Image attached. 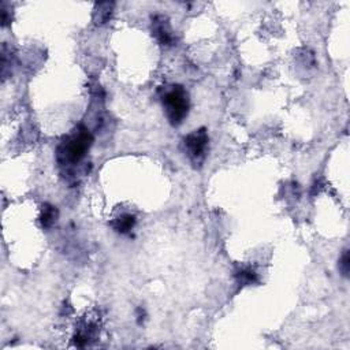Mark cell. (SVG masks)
Segmentation results:
<instances>
[{"instance_id": "6da1fadb", "label": "cell", "mask_w": 350, "mask_h": 350, "mask_svg": "<svg viewBox=\"0 0 350 350\" xmlns=\"http://www.w3.org/2000/svg\"><path fill=\"white\" fill-rule=\"evenodd\" d=\"M92 141L93 138L89 130L81 127L76 134H73L67 141L60 145L59 155H58L59 160L63 159L65 162H70V163L80 162L85 156L88 149L90 148Z\"/></svg>"}, {"instance_id": "7a4b0ae2", "label": "cell", "mask_w": 350, "mask_h": 350, "mask_svg": "<svg viewBox=\"0 0 350 350\" xmlns=\"http://www.w3.org/2000/svg\"><path fill=\"white\" fill-rule=\"evenodd\" d=\"M163 105L166 107L170 122L173 125H179L185 119L189 109L187 93L182 87H173V89L163 96Z\"/></svg>"}, {"instance_id": "3957f363", "label": "cell", "mask_w": 350, "mask_h": 350, "mask_svg": "<svg viewBox=\"0 0 350 350\" xmlns=\"http://www.w3.org/2000/svg\"><path fill=\"white\" fill-rule=\"evenodd\" d=\"M208 144V134L205 129H200V130L193 131L191 134L185 138V145L189 156L194 160H198L204 156L205 148Z\"/></svg>"}, {"instance_id": "277c9868", "label": "cell", "mask_w": 350, "mask_h": 350, "mask_svg": "<svg viewBox=\"0 0 350 350\" xmlns=\"http://www.w3.org/2000/svg\"><path fill=\"white\" fill-rule=\"evenodd\" d=\"M134 224H136V218L133 215H122L118 219H115L111 226L120 234H126L134 227Z\"/></svg>"}, {"instance_id": "5b68a950", "label": "cell", "mask_w": 350, "mask_h": 350, "mask_svg": "<svg viewBox=\"0 0 350 350\" xmlns=\"http://www.w3.org/2000/svg\"><path fill=\"white\" fill-rule=\"evenodd\" d=\"M56 218H58V211H56V208L45 204L43 207V215H41V223H43L44 227L52 226L55 220H56Z\"/></svg>"}, {"instance_id": "8992f818", "label": "cell", "mask_w": 350, "mask_h": 350, "mask_svg": "<svg viewBox=\"0 0 350 350\" xmlns=\"http://www.w3.org/2000/svg\"><path fill=\"white\" fill-rule=\"evenodd\" d=\"M155 34H156V37H158V40L162 44L169 45V44H171V41H173V36H171V33H170V30L167 29V26L164 25V22H162V23H155Z\"/></svg>"}, {"instance_id": "52a82bcc", "label": "cell", "mask_w": 350, "mask_h": 350, "mask_svg": "<svg viewBox=\"0 0 350 350\" xmlns=\"http://www.w3.org/2000/svg\"><path fill=\"white\" fill-rule=\"evenodd\" d=\"M235 276L238 279L241 284H252L257 282V275L255 271H252L249 268H242L241 271L235 273Z\"/></svg>"}, {"instance_id": "ba28073f", "label": "cell", "mask_w": 350, "mask_h": 350, "mask_svg": "<svg viewBox=\"0 0 350 350\" xmlns=\"http://www.w3.org/2000/svg\"><path fill=\"white\" fill-rule=\"evenodd\" d=\"M339 271L344 276H349V271H350V257H349V251L346 249L344 251V255L342 257L339 259Z\"/></svg>"}]
</instances>
